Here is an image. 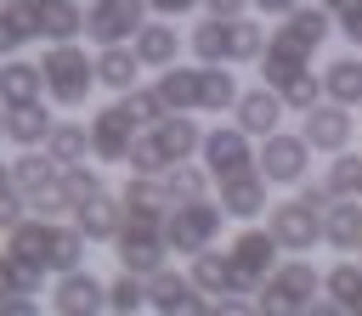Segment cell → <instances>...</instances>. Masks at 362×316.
I'll list each match as a JSON object with an SVG mask.
<instances>
[{"label": "cell", "mask_w": 362, "mask_h": 316, "mask_svg": "<svg viewBox=\"0 0 362 316\" xmlns=\"http://www.w3.org/2000/svg\"><path fill=\"white\" fill-rule=\"evenodd\" d=\"M334 34V17L322 11V6H300L294 17H283L277 28H272V40H266V56H260V85L266 90H283L288 79H300V73H311V56L322 51V40Z\"/></svg>", "instance_id": "1"}, {"label": "cell", "mask_w": 362, "mask_h": 316, "mask_svg": "<svg viewBox=\"0 0 362 316\" xmlns=\"http://www.w3.org/2000/svg\"><path fill=\"white\" fill-rule=\"evenodd\" d=\"M317 293H322V271H317L311 260L288 254V260L266 276V288L255 293V310H260V316H305V305H317Z\"/></svg>", "instance_id": "2"}, {"label": "cell", "mask_w": 362, "mask_h": 316, "mask_svg": "<svg viewBox=\"0 0 362 316\" xmlns=\"http://www.w3.org/2000/svg\"><path fill=\"white\" fill-rule=\"evenodd\" d=\"M283 248L272 243L266 226H238V237L226 243V265H232V299H255L266 288V276L283 265Z\"/></svg>", "instance_id": "3"}, {"label": "cell", "mask_w": 362, "mask_h": 316, "mask_svg": "<svg viewBox=\"0 0 362 316\" xmlns=\"http://www.w3.org/2000/svg\"><path fill=\"white\" fill-rule=\"evenodd\" d=\"M221 231H226V214H221L215 198L175 203V209L164 214V248H170V254H187V260H192V254H209Z\"/></svg>", "instance_id": "4"}, {"label": "cell", "mask_w": 362, "mask_h": 316, "mask_svg": "<svg viewBox=\"0 0 362 316\" xmlns=\"http://www.w3.org/2000/svg\"><path fill=\"white\" fill-rule=\"evenodd\" d=\"M40 79H45V96L57 107H85L90 102V85H96V68H90V56L79 45H45Z\"/></svg>", "instance_id": "5"}, {"label": "cell", "mask_w": 362, "mask_h": 316, "mask_svg": "<svg viewBox=\"0 0 362 316\" xmlns=\"http://www.w3.org/2000/svg\"><path fill=\"white\" fill-rule=\"evenodd\" d=\"M113 254H119V271H130V276H158L164 265H170V248H164V220H130L124 214V226H119V237H113Z\"/></svg>", "instance_id": "6"}, {"label": "cell", "mask_w": 362, "mask_h": 316, "mask_svg": "<svg viewBox=\"0 0 362 316\" xmlns=\"http://www.w3.org/2000/svg\"><path fill=\"white\" fill-rule=\"evenodd\" d=\"M255 175L266 186H300L311 175V147L300 141V130H277V135L255 141Z\"/></svg>", "instance_id": "7"}, {"label": "cell", "mask_w": 362, "mask_h": 316, "mask_svg": "<svg viewBox=\"0 0 362 316\" xmlns=\"http://www.w3.org/2000/svg\"><path fill=\"white\" fill-rule=\"evenodd\" d=\"M198 158H204V175L221 186V181H232V175H249V169H255V141H249L238 124H215V130H204Z\"/></svg>", "instance_id": "8"}, {"label": "cell", "mask_w": 362, "mask_h": 316, "mask_svg": "<svg viewBox=\"0 0 362 316\" xmlns=\"http://www.w3.org/2000/svg\"><path fill=\"white\" fill-rule=\"evenodd\" d=\"M266 231H272V243H277L283 254H311V248L322 243V214L305 209L300 198H283V203L266 209Z\"/></svg>", "instance_id": "9"}, {"label": "cell", "mask_w": 362, "mask_h": 316, "mask_svg": "<svg viewBox=\"0 0 362 316\" xmlns=\"http://www.w3.org/2000/svg\"><path fill=\"white\" fill-rule=\"evenodd\" d=\"M147 23V6L141 0H90L85 6V34L96 40V51L107 45H130Z\"/></svg>", "instance_id": "10"}, {"label": "cell", "mask_w": 362, "mask_h": 316, "mask_svg": "<svg viewBox=\"0 0 362 316\" xmlns=\"http://www.w3.org/2000/svg\"><path fill=\"white\" fill-rule=\"evenodd\" d=\"M351 135H356V113H351V107L317 102V107L300 119V141H305L311 152H328V158H339V152H351Z\"/></svg>", "instance_id": "11"}, {"label": "cell", "mask_w": 362, "mask_h": 316, "mask_svg": "<svg viewBox=\"0 0 362 316\" xmlns=\"http://www.w3.org/2000/svg\"><path fill=\"white\" fill-rule=\"evenodd\" d=\"M85 130H90V158H96V164H124L130 147H136V135H141L119 102H113V107H96Z\"/></svg>", "instance_id": "12"}, {"label": "cell", "mask_w": 362, "mask_h": 316, "mask_svg": "<svg viewBox=\"0 0 362 316\" xmlns=\"http://www.w3.org/2000/svg\"><path fill=\"white\" fill-rule=\"evenodd\" d=\"M51 316H107V282L96 271H68L51 288Z\"/></svg>", "instance_id": "13"}, {"label": "cell", "mask_w": 362, "mask_h": 316, "mask_svg": "<svg viewBox=\"0 0 362 316\" xmlns=\"http://www.w3.org/2000/svg\"><path fill=\"white\" fill-rule=\"evenodd\" d=\"M215 203H221V214H226V220H238V226H260V214L272 209V186L249 169V175L221 181V186H215Z\"/></svg>", "instance_id": "14"}, {"label": "cell", "mask_w": 362, "mask_h": 316, "mask_svg": "<svg viewBox=\"0 0 362 316\" xmlns=\"http://www.w3.org/2000/svg\"><path fill=\"white\" fill-rule=\"evenodd\" d=\"M283 119H288V107H283V96H277V90H266V85L243 90V96H238V107H232V124H238L249 141L277 135V130H283Z\"/></svg>", "instance_id": "15"}, {"label": "cell", "mask_w": 362, "mask_h": 316, "mask_svg": "<svg viewBox=\"0 0 362 316\" xmlns=\"http://www.w3.org/2000/svg\"><path fill=\"white\" fill-rule=\"evenodd\" d=\"M28 11H34V40L79 45V34H85V6L79 0H28Z\"/></svg>", "instance_id": "16"}, {"label": "cell", "mask_w": 362, "mask_h": 316, "mask_svg": "<svg viewBox=\"0 0 362 316\" xmlns=\"http://www.w3.org/2000/svg\"><path fill=\"white\" fill-rule=\"evenodd\" d=\"M130 51H136V62H141V68L164 73V68H175V62H181V28H175V23H158V17H147V23H141V34L130 40Z\"/></svg>", "instance_id": "17"}, {"label": "cell", "mask_w": 362, "mask_h": 316, "mask_svg": "<svg viewBox=\"0 0 362 316\" xmlns=\"http://www.w3.org/2000/svg\"><path fill=\"white\" fill-rule=\"evenodd\" d=\"M147 141L158 147V158H164V164H192V152L204 147V130H198V119H192V113H170L164 124H153V130H147Z\"/></svg>", "instance_id": "18"}, {"label": "cell", "mask_w": 362, "mask_h": 316, "mask_svg": "<svg viewBox=\"0 0 362 316\" xmlns=\"http://www.w3.org/2000/svg\"><path fill=\"white\" fill-rule=\"evenodd\" d=\"M317 79H322V102H334V107H351V113L362 107V56H356V51L334 56V62H328Z\"/></svg>", "instance_id": "19"}, {"label": "cell", "mask_w": 362, "mask_h": 316, "mask_svg": "<svg viewBox=\"0 0 362 316\" xmlns=\"http://www.w3.org/2000/svg\"><path fill=\"white\" fill-rule=\"evenodd\" d=\"M74 226H79L85 243H113L119 226H124V203H119L113 192H102V198H90L85 209H74Z\"/></svg>", "instance_id": "20"}, {"label": "cell", "mask_w": 362, "mask_h": 316, "mask_svg": "<svg viewBox=\"0 0 362 316\" xmlns=\"http://www.w3.org/2000/svg\"><path fill=\"white\" fill-rule=\"evenodd\" d=\"M90 68H96V85L113 90V96H130V90H136V73H141V62H136L130 45H107V51H96Z\"/></svg>", "instance_id": "21"}, {"label": "cell", "mask_w": 362, "mask_h": 316, "mask_svg": "<svg viewBox=\"0 0 362 316\" xmlns=\"http://www.w3.org/2000/svg\"><path fill=\"white\" fill-rule=\"evenodd\" d=\"M40 152H45V158H51L57 169H74V164H90V130H85V124H74V119H57Z\"/></svg>", "instance_id": "22"}, {"label": "cell", "mask_w": 362, "mask_h": 316, "mask_svg": "<svg viewBox=\"0 0 362 316\" xmlns=\"http://www.w3.org/2000/svg\"><path fill=\"white\" fill-rule=\"evenodd\" d=\"M187 45H192V62L198 68H232V34H226V23H215V17L192 23L187 28Z\"/></svg>", "instance_id": "23"}, {"label": "cell", "mask_w": 362, "mask_h": 316, "mask_svg": "<svg viewBox=\"0 0 362 316\" xmlns=\"http://www.w3.org/2000/svg\"><path fill=\"white\" fill-rule=\"evenodd\" d=\"M153 90H158V102H164V113H198V62H175V68H164L158 79H153Z\"/></svg>", "instance_id": "24"}, {"label": "cell", "mask_w": 362, "mask_h": 316, "mask_svg": "<svg viewBox=\"0 0 362 316\" xmlns=\"http://www.w3.org/2000/svg\"><path fill=\"white\" fill-rule=\"evenodd\" d=\"M40 90H45L40 62H23V56L0 62V107H28V102H40Z\"/></svg>", "instance_id": "25"}, {"label": "cell", "mask_w": 362, "mask_h": 316, "mask_svg": "<svg viewBox=\"0 0 362 316\" xmlns=\"http://www.w3.org/2000/svg\"><path fill=\"white\" fill-rule=\"evenodd\" d=\"M51 113L40 107V102H28V107H6V141H17L23 152H40L45 147V135H51Z\"/></svg>", "instance_id": "26"}, {"label": "cell", "mask_w": 362, "mask_h": 316, "mask_svg": "<svg viewBox=\"0 0 362 316\" xmlns=\"http://www.w3.org/2000/svg\"><path fill=\"white\" fill-rule=\"evenodd\" d=\"M119 203H124V214H130V220H164V214L175 209V203H170V192H164V181H141V175H130V181H124Z\"/></svg>", "instance_id": "27"}, {"label": "cell", "mask_w": 362, "mask_h": 316, "mask_svg": "<svg viewBox=\"0 0 362 316\" xmlns=\"http://www.w3.org/2000/svg\"><path fill=\"white\" fill-rule=\"evenodd\" d=\"M85 237H79V226L74 220H57L51 226V248H45V271L51 276H68V271H85Z\"/></svg>", "instance_id": "28"}, {"label": "cell", "mask_w": 362, "mask_h": 316, "mask_svg": "<svg viewBox=\"0 0 362 316\" xmlns=\"http://www.w3.org/2000/svg\"><path fill=\"white\" fill-rule=\"evenodd\" d=\"M322 243L339 248V254H356V248H362V203L334 198V209L322 214Z\"/></svg>", "instance_id": "29"}, {"label": "cell", "mask_w": 362, "mask_h": 316, "mask_svg": "<svg viewBox=\"0 0 362 316\" xmlns=\"http://www.w3.org/2000/svg\"><path fill=\"white\" fill-rule=\"evenodd\" d=\"M187 282H192L204 299H232V265H226V254H221V248H209V254H192V265H187Z\"/></svg>", "instance_id": "30"}, {"label": "cell", "mask_w": 362, "mask_h": 316, "mask_svg": "<svg viewBox=\"0 0 362 316\" xmlns=\"http://www.w3.org/2000/svg\"><path fill=\"white\" fill-rule=\"evenodd\" d=\"M322 299H334L345 316H362V265L356 260H339L322 271Z\"/></svg>", "instance_id": "31"}, {"label": "cell", "mask_w": 362, "mask_h": 316, "mask_svg": "<svg viewBox=\"0 0 362 316\" xmlns=\"http://www.w3.org/2000/svg\"><path fill=\"white\" fill-rule=\"evenodd\" d=\"M57 175H62V169H57L45 152H17V158H11V192H17L23 203H28L34 192H45Z\"/></svg>", "instance_id": "32"}, {"label": "cell", "mask_w": 362, "mask_h": 316, "mask_svg": "<svg viewBox=\"0 0 362 316\" xmlns=\"http://www.w3.org/2000/svg\"><path fill=\"white\" fill-rule=\"evenodd\" d=\"M238 79L226 68H198V113H232L238 107Z\"/></svg>", "instance_id": "33"}, {"label": "cell", "mask_w": 362, "mask_h": 316, "mask_svg": "<svg viewBox=\"0 0 362 316\" xmlns=\"http://www.w3.org/2000/svg\"><path fill=\"white\" fill-rule=\"evenodd\" d=\"M28 40H34V11H28V0H6V6H0V56L11 62Z\"/></svg>", "instance_id": "34"}, {"label": "cell", "mask_w": 362, "mask_h": 316, "mask_svg": "<svg viewBox=\"0 0 362 316\" xmlns=\"http://www.w3.org/2000/svg\"><path fill=\"white\" fill-rule=\"evenodd\" d=\"M226 34H232V62H260V56H266L272 28H266L260 17H238V23H226Z\"/></svg>", "instance_id": "35"}, {"label": "cell", "mask_w": 362, "mask_h": 316, "mask_svg": "<svg viewBox=\"0 0 362 316\" xmlns=\"http://www.w3.org/2000/svg\"><path fill=\"white\" fill-rule=\"evenodd\" d=\"M158 181H164L170 203H198V198H209V175H204L198 164H170Z\"/></svg>", "instance_id": "36"}, {"label": "cell", "mask_w": 362, "mask_h": 316, "mask_svg": "<svg viewBox=\"0 0 362 316\" xmlns=\"http://www.w3.org/2000/svg\"><path fill=\"white\" fill-rule=\"evenodd\" d=\"M322 181H328V192H334V198L362 203V152H339V158L322 169Z\"/></svg>", "instance_id": "37"}, {"label": "cell", "mask_w": 362, "mask_h": 316, "mask_svg": "<svg viewBox=\"0 0 362 316\" xmlns=\"http://www.w3.org/2000/svg\"><path fill=\"white\" fill-rule=\"evenodd\" d=\"M57 186H62L68 209H85L90 198H102V192H107V186H102V175H96V164H74V169H62V175H57Z\"/></svg>", "instance_id": "38"}, {"label": "cell", "mask_w": 362, "mask_h": 316, "mask_svg": "<svg viewBox=\"0 0 362 316\" xmlns=\"http://www.w3.org/2000/svg\"><path fill=\"white\" fill-rule=\"evenodd\" d=\"M141 310H147V282L130 276V271H119L107 282V316H141Z\"/></svg>", "instance_id": "39"}, {"label": "cell", "mask_w": 362, "mask_h": 316, "mask_svg": "<svg viewBox=\"0 0 362 316\" xmlns=\"http://www.w3.org/2000/svg\"><path fill=\"white\" fill-rule=\"evenodd\" d=\"M119 107H124V113H130V124H136V130H153V124H164V119H170V113H164V102H158V90H153V85H136V90H130V96H119Z\"/></svg>", "instance_id": "40"}, {"label": "cell", "mask_w": 362, "mask_h": 316, "mask_svg": "<svg viewBox=\"0 0 362 316\" xmlns=\"http://www.w3.org/2000/svg\"><path fill=\"white\" fill-rule=\"evenodd\" d=\"M277 96H283V107H288V113H300V119H305V113L322 102V79H317V73H300V79H288Z\"/></svg>", "instance_id": "41"}, {"label": "cell", "mask_w": 362, "mask_h": 316, "mask_svg": "<svg viewBox=\"0 0 362 316\" xmlns=\"http://www.w3.org/2000/svg\"><path fill=\"white\" fill-rule=\"evenodd\" d=\"M181 288H187V276H181V271H170V265H164V271H158V276H147V305H153V310H164V305H170V299H175V293H181Z\"/></svg>", "instance_id": "42"}, {"label": "cell", "mask_w": 362, "mask_h": 316, "mask_svg": "<svg viewBox=\"0 0 362 316\" xmlns=\"http://www.w3.org/2000/svg\"><path fill=\"white\" fill-rule=\"evenodd\" d=\"M28 209H34V220H62V214H74V209H68V198H62V186H57V181H51V186H45V192H34V198H28Z\"/></svg>", "instance_id": "43"}, {"label": "cell", "mask_w": 362, "mask_h": 316, "mask_svg": "<svg viewBox=\"0 0 362 316\" xmlns=\"http://www.w3.org/2000/svg\"><path fill=\"white\" fill-rule=\"evenodd\" d=\"M334 34H345V40H351V51L362 56V0H345V6L334 11Z\"/></svg>", "instance_id": "44"}, {"label": "cell", "mask_w": 362, "mask_h": 316, "mask_svg": "<svg viewBox=\"0 0 362 316\" xmlns=\"http://www.w3.org/2000/svg\"><path fill=\"white\" fill-rule=\"evenodd\" d=\"M209 305H215V299H204V293L187 282V288H181V293H175V299L158 310V316H209Z\"/></svg>", "instance_id": "45"}, {"label": "cell", "mask_w": 362, "mask_h": 316, "mask_svg": "<svg viewBox=\"0 0 362 316\" xmlns=\"http://www.w3.org/2000/svg\"><path fill=\"white\" fill-rule=\"evenodd\" d=\"M294 198H300L305 209H317V214H328V209H334V192H328V181H311V175L294 186Z\"/></svg>", "instance_id": "46"}, {"label": "cell", "mask_w": 362, "mask_h": 316, "mask_svg": "<svg viewBox=\"0 0 362 316\" xmlns=\"http://www.w3.org/2000/svg\"><path fill=\"white\" fill-rule=\"evenodd\" d=\"M215 23H238V17H249V0H198Z\"/></svg>", "instance_id": "47"}, {"label": "cell", "mask_w": 362, "mask_h": 316, "mask_svg": "<svg viewBox=\"0 0 362 316\" xmlns=\"http://www.w3.org/2000/svg\"><path fill=\"white\" fill-rule=\"evenodd\" d=\"M147 6V17H158V23H175V17H187L198 0H141Z\"/></svg>", "instance_id": "48"}, {"label": "cell", "mask_w": 362, "mask_h": 316, "mask_svg": "<svg viewBox=\"0 0 362 316\" xmlns=\"http://www.w3.org/2000/svg\"><path fill=\"white\" fill-rule=\"evenodd\" d=\"M23 209H28V203H23V198H17V192H0V231H11V226H17V220H28V214H23Z\"/></svg>", "instance_id": "49"}, {"label": "cell", "mask_w": 362, "mask_h": 316, "mask_svg": "<svg viewBox=\"0 0 362 316\" xmlns=\"http://www.w3.org/2000/svg\"><path fill=\"white\" fill-rule=\"evenodd\" d=\"M300 6H305V0H249V11H260V17H277V23H283V17H294Z\"/></svg>", "instance_id": "50"}, {"label": "cell", "mask_w": 362, "mask_h": 316, "mask_svg": "<svg viewBox=\"0 0 362 316\" xmlns=\"http://www.w3.org/2000/svg\"><path fill=\"white\" fill-rule=\"evenodd\" d=\"M0 316H45V305H40V299H23V293H17V299H0Z\"/></svg>", "instance_id": "51"}, {"label": "cell", "mask_w": 362, "mask_h": 316, "mask_svg": "<svg viewBox=\"0 0 362 316\" xmlns=\"http://www.w3.org/2000/svg\"><path fill=\"white\" fill-rule=\"evenodd\" d=\"M209 316H260V310H255V299H215Z\"/></svg>", "instance_id": "52"}, {"label": "cell", "mask_w": 362, "mask_h": 316, "mask_svg": "<svg viewBox=\"0 0 362 316\" xmlns=\"http://www.w3.org/2000/svg\"><path fill=\"white\" fill-rule=\"evenodd\" d=\"M23 288H17V271H11V260L0 254V299H17Z\"/></svg>", "instance_id": "53"}, {"label": "cell", "mask_w": 362, "mask_h": 316, "mask_svg": "<svg viewBox=\"0 0 362 316\" xmlns=\"http://www.w3.org/2000/svg\"><path fill=\"white\" fill-rule=\"evenodd\" d=\"M305 316H345L334 299H317V305H305Z\"/></svg>", "instance_id": "54"}, {"label": "cell", "mask_w": 362, "mask_h": 316, "mask_svg": "<svg viewBox=\"0 0 362 316\" xmlns=\"http://www.w3.org/2000/svg\"><path fill=\"white\" fill-rule=\"evenodd\" d=\"M0 192H11V164H0Z\"/></svg>", "instance_id": "55"}, {"label": "cell", "mask_w": 362, "mask_h": 316, "mask_svg": "<svg viewBox=\"0 0 362 316\" xmlns=\"http://www.w3.org/2000/svg\"><path fill=\"white\" fill-rule=\"evenodd\" d=\"M311 6H322V11H328V17H334V11H339V6H345V0H311Z\"/></svg>", "instance_id": "56"}, {"label": "cell", "mask_w": 362, "mask_h": 316, "mask_svg": "<svg viewBox=\"0 0 362 316\" xmlns=\"http://www.w3.org/2000/svg\"><path fill=\"white\" fill-rule=\"evenodd\" d=\"M0 135H6V107H0Z\"/></svg>", "instance_id": "57"}, {"label": "cell", "mask_w": 362, "mask_h": 316, "mask_svg": "<svg viewBox=\"0 0 362 316\" xmlns=\"http://www.w3.org/2000/svg\"><path fill=\"white\" fill-rule=\"evenodd\" d=\"M356 254H362V248H356ZM356 265H362V260H356Z\"/></svg>", "instance_id": "58"}]
</instances>
